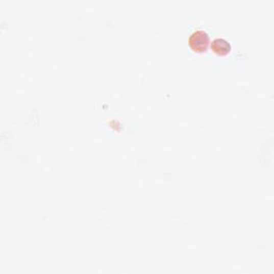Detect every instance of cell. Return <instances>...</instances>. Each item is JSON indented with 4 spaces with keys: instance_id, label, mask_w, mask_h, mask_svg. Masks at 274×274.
Instances as JSON below:
<instances>
[{
    "instance_id": "obj_1",
    "label": "cell",
    "mask_w": 274,
    "mask_h": 274,
    "mask_svg": "<svg viewBox=\"0 0 274 274\" xmlns=\"http://www.w3.org/2000/svg\"><path fill=\"white\" fill-rule=\"evenodd\" d=\"M210 38L205 30L198 29L193 31L189 38V45L194 52H205L209 46Z\"/></svg>"
},
{
    "instance_id": "obj_2",
    "label": "cell",
    "mask_w": 274,
    "mask_h": 274,
    "mask_svg": "<svg viewBox=\"0 0 274 274\" xmlns=\"http://www.w3.org/2000/svg\"><path fill=\"white\" fill-rule=\"evenodd\" d=\"M211 48L217 55H227L232 49V45L226 39L216 38L211 42Z\"/></svg>"
}]
</instances>
